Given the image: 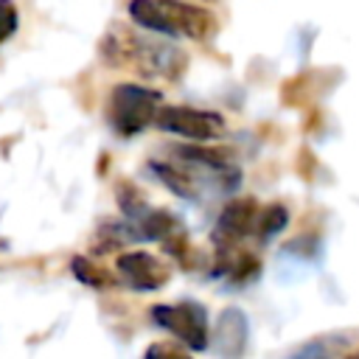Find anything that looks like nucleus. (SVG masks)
I'll use <instances>...</instances> for the list:
<instances>
[{
  "instance_id": "obj_1",
  "label": "nucleus",
  "mask_w": 359,
  "mask_h": 359,
  "mask_svg": "<svg viewBox=\"0 0 359 359\" xmlns=\"http://www.w3.org/2000/svg\"><path fill=\"white\" fill-rule=\"evenodd\" d=\"M101 59L109 67L129 70L143 79H180L188 67V53L171 45L165 36H149V31H137L129 25H109L101 39Z\"/></svg>"
},
{
  "instance_id": "obj_2",
  "label": "nucleus",
  "mask_w": 359,
  "mask_h": 359,
  "mask_svg": "<svg viewBox=\"0 0 359 359\" xmlns=\"http://www.w3.org/2000/svg\"><path fill=\"white\" fill-rule=\"evenodd\" d=\"M129 20L165 39L205 42L216 34V17L194 0H129Z\"/></svg>"
},
{
  "instance_id": "obj_3",
  "label": "nucleus",
  "mask_w": 359,
  "mask_h": 359,
  "mask_svg": "<svg viewBox=\"0 0 359 359\" xmlns=\"http://www.w3.org/2000/svg\"><path fill=\"white\" fill-rule=\"evenodd\" d=\"M160 101H163L160 90L137 84V81H121L109 90L107 121L121 137H135L146 126H151Z\"/></svg>"
},
{
  "instance_id": "obj_4",
  "label": "nucleus",
  "mask_w": 359,
  "mask_h": 359,
  "mask_svg": "<svg viewBox=\"0 0 359 359\" xmlns=\"http://www.w3.org/2000/svg\"><path fill=\"white\" fill-rule=\"evenodd\" d=\"M151 320L157 328L168 331L182 348L188 351H208L210 348V323L208 309L196 300H174L151 306Z\"/></svg>"
},
{
  "instance_id": "obj_5",
  "label": "nucleus",
  "mask_w": 359,
  "mask_h": 359,
  "mask_svg": "<svg viewBox=\"0 0 359 359\" xmlns=\"http://www.w3.org/2000/svg\"><path fill=\"white\" fill-rule=\"evenodd\" d=\"M151 126L160 132L194 140V143H213L224 135V118L213 109H199V107H185V104H160L154 112Z\"/></svg>"
},
{
  "instance_id": "obj_6",
  "label": "nucleus",
  "mask_w": 359,
  "mask_h": 359,
  "mask_svg": "<svg viewBox=\"0 0 359 359\" xmlns=\"http://www.w3.org/2000/svg\"><path fill=\"white\" fill-rule=\"evenodd\" d=\"M258 202L252 196H236L230 199L213 230H210V241H213V250H233V247H241L247 241V236L255 233V219H258Z\"/></svg>"
},
{
  "instance_id": "obj_7",
  "label": "nucleus",
  "mask_w": 359,
  "mask_h": 359,
  "mask_svg": "<svg viewBox=\"0 0 359 359\" xmlns=\"http://www.w3.org/2000/svg\"><path fill=\"white\" fill-rule=\"evenodd\" d=\"M115 269L121 283H126L135 292H157L171 278V264L154 252L146 250H129L115 258Z\"/></svg>"
},
{
  "instance_id": "obj_8",
  "label": "nucleus",
  "mask_w": 359,
  "mask_h": 359,
  "mask_svg": "<svg viewBox=\"0 0 359 359\" xmlns=\"http://www.w3.org/2000/svg\"><path fill=\"white\" fill-rule=\"evenodd\" d=\"M210 342L219 348L222 359H241L247 351V317L241 309L230 306L219 314V323L210 328Z\"/></svg>"
},
{
  "instance_id": "obj_9",
  "label": "nucleus",
  "mask_w": 359,
  "mask_h": 359,
  "mask_svg": "<svg viewBox=\"0 0 359 359\" xmlns=\"http://www.w3.org/2000/svg\"><path fill=\"white\" fill-rule=\"evenodd\" d=\"M289 224V210L283 208V205H266V208H261L258 210V219H255V236H258V241H269V238H275L283 227Z\"/></svg>"
},
{
  "instance_id": "obj_10",
  "label": "nucleus",
  "mask_w": 359,
  "mask_h": 359,
  "mask_svg": "<svg viewBox=\"0 0 359 359\" xmlns=\"http://www.w3.org/2000/svg\"><path fill=\"white\" fill-rule=\"evenodd\" d=\"M70 266H73V275H76L81 283H87V286L104 289V286H109V283H112L109 272H107V269H101L95 261H90V258H84V255H76Z\"/></svg>"
},
{
  "instance_id": "obj_11",
  "label": "nucleus",
  "mask_w": 359,
  "mask_h": 359,
  "mask_svg": "<svg viewBox=\"0 0 359 359\" xmlns=\"http://www.w3.org/2000/svg\"><path fill=\"white\" fill-rule=\"evenodd\" d=\"M17 25H20L17 3L14 0H0V45L17 34Z\"/></svg>"
},
{
  "instance_id": "obj_12",
  "label": "nucleus",
  "mask_w": 359,
  "mask_h": 359,
  "mask_svg": "<svg viewBox=\"0 0 359 359\" xmlns=\"http://www.w3.org/2000/svg\"><path fill=\"white\" fill-rule=\"evenodd\" d=\"M143 359H194L188 351H182L180 345L171 342H151L143 353Z\"/></svg>"
},
{
  "instance_id": "obj_13",
  "label": "nucleus",
  "mask_w": 359,
  "mask_h": 359,
  "mask_svg": "<svg viewBox=\"0 0 359 359\" xmlns=\"http://www.w3.org/2000/svg\"><path fill=\"white\" fill-rule=\"evenodd\" d=\"M323 342H325V339H317V342L300 348V351H297L294 356H289V359H331V351L323 348Z\"/></svg>"
},
{
  "instance_id": "obj_14",
  "label": "nucleus",
  "mask_w": 359,
  "mask_h": 359,
  "mask_svg": "<svg viewBox=\"0 0 359 359\" xmlns=\"http://www.w3.org/2000/svg\"><path fill=\"white\" fill-rule=\"evenodd\" d=\"M342 359H359V348H353V351H351V353H345Z\"/></svg>"
}]
</instances>
